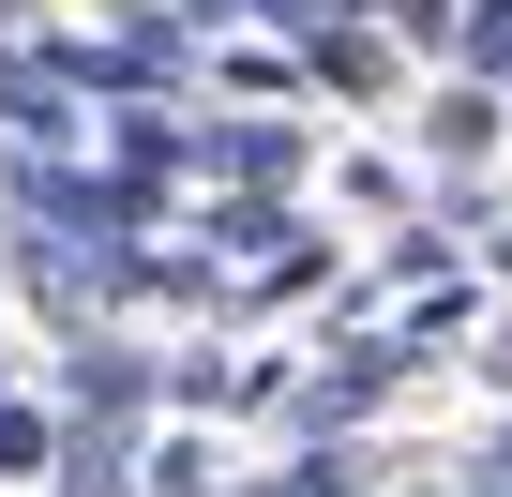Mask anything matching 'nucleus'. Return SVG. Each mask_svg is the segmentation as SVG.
<instances>
[{"label": "nucleus", "mask_w": 512, "mask_h": 497, "mask_svg": "<svg viewBox=\"0 0 512 497\" xmlns=\"http://www.w3.org/2000/svg\"><path fill=\"white\" fill-rule=\"evenodd\" d=\"M482 467H497V482H512V422H497V437H482Z\"/></svg>", "instance_id": "nucleus-9"}, {"label": "nucleus", "mask_w": 512, "mask_h": 497, "mask_svg": "<svg viewBox=\"0 0 512 497\" xmlns=\"http://www.w3.org/2000/svg\"><path fill=\"white\" fill-rule=\"evenodd\" d=\"M302 61H317V91H377V76H392L377 31H302Z\"/></svg>", "instance_id": "nucleus-4"}, {"label": "nucleus", "mask_w": 512, "mask_h": 497, "mask_svg": "<svg viewBox=\"0 0 512 497\" xmlns=\"http://www.w3.org/2000/svg\"><path fill=\"white\" fill-rule=\"evenodd\" d=\"M136 482H151V497H226V482H211V452H196V437H166V452H151V467H136Z\"/></svg>", "instance_id": "nucleus-5"}, {"label": "nucleus", "mask_w": 512, "mask_h": 497, "mask_svg": "<svg viewBox=\"0 0 512 497\" xmlns=\"http://www.w3.org/2000/svg\"><path fill=\"white\" fill-rule=\"evenodd\" d=\"M136 392H151V362H136V347H76V407H91V422H121Z\"/></svg>", "instance_id": "nucleus-3"}, {"label": "nucleus", "mask_w": 512, "mask_h": 497, "mask_svg": "<svg viewBox=\"0 0 512 497\" xmlns=\"http://www.w3.org/2000/svg\"><path fill=\"white\" fill-rule=\"evenodd\" d=\"M497 257H512V226H497Z\"/></svg>", "instance_id": "nucleus-10"}, {"label": "nucleus", "mask_w": 512, "mask_h": 497, "mask_svg": "<svg viewBox=\"0 0 512 497\" xmlns=\"http://www.w3.org/2000/svg\"><path fill=\"white\" fill-rule=\"evenodd\" d=\"M46 452H61V437H46L31 407H0V467H46Z\"/></svg>", "instance_id": "nucleus-8"}, {"label": "nucleus", "mask_w": 512, "mask_h": 497, "mask_svg": "<svg viewBox=\"0 0 512 497\" xmlns=\"http://www.w3.org/2000/svg\"><path fill=\"white\" fill-rule=\"evenodd\" d=\"M452 31H467V61H482V76H512V0H467Z\"/></svg>", "instance_id": "nucleus-6"}, {"label": "nucleus", "mask_w": 512, "mask_h": 497, "mask_svg": "<svg viewBox=\"0 0 512 497\" xmlns=\"http://www.w3.org/2000/svg\"><path fill=\"white\" fill-rule=\"evenodd\" d=\"M61 106H76V91H61V61H46V46H0V121H16V136H76Z\"/></svg>", "instance_id": "nucleus-1"}, {"label": "nucleus", "mask_w": 512, "mask_h": 497, "mask_svg": "<svg viewBox=\"0 0 512 497\" xmlns=\"http://www.w3.org/2000/svg\"><path fill=\"white\" fill-rule=\"evenodd\" d=\"M181 151H211V166H241V181H287V121H211V136H181Z\"/></svg>", "instance_id": "nucleus-2"}, {"label": "nucleus", "mask_w": 512, "mask_h": 497, "mask_svg": "<svg viewBox=\"0 0 512 497\" xmlns=\"http://www.w3.org/2000/svg\"><path fill=\"white\" fill-rule=\"evenodd\" d=\"M377 16H392V46H437V31H452V0H377Z\"/></svg>", "instance_id": "nucleus-7"}]
</instances>
